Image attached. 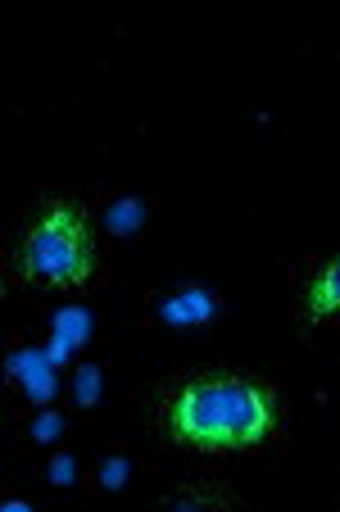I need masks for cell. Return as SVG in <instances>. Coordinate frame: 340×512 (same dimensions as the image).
<instances>
[{"label": "cell", "mask_w": 340, "mask_h": 512, "mask_svg": "<svg viewBox=\"0 0 340 512\" xmlns=\"http://www.w3.org/2000/svg\"><path fill=\"white\" fill-rule=\"evenodd\" d=\"M127 476H132V463H127L123 454H114V458L100 463V485H105V490H123Z\"/></svg>", "instance_id": "ba28073f"}, {"label": "cell", "mask_w": 340, "mask_h": 512, "mask_svg": "<svg viewBox=\"0 0 340 512\" xmlns=\"http://www.w3.org/2000/svg\"><path fill=\"white\" fill-rule=\"evenodd\" d=\"M78 404L82 408H96L100 404V368H78Z\"/></svg>", "instance_id": "9c48e42d"}, {"label": "cell", "mask_w": 340, "mask_h": 512, "mask_svg": "<svg viewBox=\"0 0 340 512\" xmlns=\"http://www.w3.org/2000/svg\"><path fill=\"white\" fill-rule=\"evenodd\" d=\"M141 223H146V204L136 200V195H118V200H109L105 227L114 236H136L141 232Z\"/></svg>", "instance_id": "5b68a950"}, {"label": "cell", "mask_w": 340, "mask_h": 512, "mask_svg": "<svg viewBox=\"0 0 340 512\" xmlns=\"http://www.w3.org/2000/svg\"><path fill=\"white\" fill-rule=\"evenodd\" d=\"M304 313H309V322L336 318V313H340V254L318 272V277H313L309 300H304Z\"/></svg>", "instance_id": "3957f363"}, {"label": "cell", "mask_w": 340, "mask_h": 512, "mask_svg": "<svg viewBox=\"0 0 340 512\" xmlns=\"http://www.w3.org/2000/svg\"><path fill=\"white\" fill-rule=\"evenodd\" d=\"M59 431H64V417L59 413H41L37 422H32V440H37V445H50Z\"/></svg>", "instance_id": "30bf717a"}, {"label": "cell", "mask_w": 340, "mask_h": 512, "mask_svg": "<svg viewBox=\"0 0 340 512\" xmlns=\"http://www.w3.org/2000/svg\"><path fill=\"white\" fill-rule=\"evenodd\" d=\"M164 318L168 322H204V318H214V300L204 295V290H177V300L164 304Z\"/></svg>", "instance_id": "8992f818"}, {"label": "cell", "mask_w": 340, "mask_h": 512, "mask_svg": "<svg viewBox=\"0 0 340 512\" xmlns=\"http://www.w3.org/2000/svg\"><path fill=\"white\" fill-rule=\"evenodd\" d=\"M164 426L186 449H254L277 431V395L250 377H195L173 395Z\"/></svg>", "instance_id": "6da1fadb"}, {"label": "cell", "mask_w": 340, "mask_h": 512, "mask_svg": "<svg viewBox=\"0 0 340 512\" xmlns=\"http://www.w3.org/2000/svg\"><path fill=\"white\" fill-rule=\"evenodd\" d=\"M50 363H55L50 354H19V358H10V377L19 372L23 386H28V395L37 399V404L55 399V372H50Z\"/></svg>", "instance_id": "277c9868"}, {"label": "cell", "mask_w": 340, "mask_h": 512, "mask_svg": "<svg viewBox=\"0 0 340 512\" xmlns=\"http://www.w3.org/2000/svg\"><path fill=\"white\" fill-rule=\"evenodd\" d=\"M91 327H96V318H91L87 309H59L55 313V336L64 340L68 349H78L91 340Z\"/></svg>", "instance_id": "52a82bcc"}, {"label": "cell", "mask_w": 340, "mask_h": 512, "mask_svg": "<svg viewBox=\"0 0 340 512\" xmlns=\"http://www.w3.org/2000/svg\"><path fill=\"white\" fill-rule=\"evenodd\" d=\"M23 272L41 286H82L96 277V232L87 213L68 200H50L23 236Z\"/></svg>", "instance_id": "7a4b0ae2"}, {"label": "cell", "mask_w": 340, "mask_h": 512, "mask_svg": "<svg viewBox=\"0 0 340 512\" xmlns=\"http://www.w3.org/2000/svg\"><path fill=\"white\" fill-rule=\"evenodd\" d=\"M73 472H78V463H73V454H59L55 458V463H50V481H55V485H73Z\"/></svg>", "instance_id": "8fae6325"}]
</instances>
